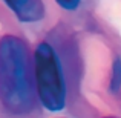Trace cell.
Here are the masks:
<instances>
[{"label": "cell", "mask_w": 121, "mask_h": 118, "mask_svg": "<svg viewBox=\"0 0 121 118\" xmlns=\"http://www.w3.org/2000/svg\"><path fill=\"white\" fill-rule=\"evenodd\" d=\"M104 118H117V117H104Z\"/></svg>", "instance_id": "cell-6"}, {"label": "cell", "mask_w": 121, "mask_h": 118, "mask_svg": "<svg viewBox=\"0 0 121 118\" xmlns=\"http://www.w3.org/2000/svg\"><path fill=\"white\" fill-rule=\"evenodd\" d=\"M5 3L23 23H35L44 17V5L41 0H5Z\"/></svg>", "instance_id": "cell-3"}, {"label": "cell", "mask_w": 121, "mask_h": 118, "mask_svg": "<svg viewBox=\"0 0 121 118\" xmlns=\"http://www.w3.org/2000/svg\"><path fill=\"white\" fill-rule=\"evenodd\" d=\"M35 80L28 44L17 35L0 39V104L12 115H26L35 106Z\"/></svg>", "instance_id": "cell-1"}, {"label": "cell", "mask_w": 121, "mask_h": 118, "mask_svg": "<svg viewBox=\"0 0 121 118\" xmlns=\"http://www.w3.org/2000/svg\"><path fill=\"white\" fill-rule=\"evenodd\" d=\"M121 89V58L117 57L112 65V74H110V92L117 94Z\"/></svg>", "instance_id": "cell-4"}, {"label": "cell", "mask_w": 121, "mask_h": 118, "mask_svg": "<svg viewBox=\"0 0 121 118\" xmlns=\"http://www.w3.org/2000/svg\"><path fill=\"white\" fill-rule=\"evenodd\" d=\"M63 9H68V11H74L78 8V5L81 3V0H55Z\"/></svg>", "instance_id": "cell-5"}, {"label": "cell", "mask_w": 121, "mask_h": 118, "mask_svg": "<svg viewBox=\"0 0 121 118\" xmlns=\"http://www.w3.org/2000/svg\"><path fill=\"white\" fill-rule=\"evenodd\" d=\"M34 80L40 103L51 112H58L66 106V81L55 49L41 41L34 51Z\"/></svg>", "instance_id": "cell-2"}]
</instances>
